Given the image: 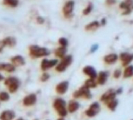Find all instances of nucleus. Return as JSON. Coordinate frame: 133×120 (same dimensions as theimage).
Wrapping results in <instances>:
<instances>
[{"label":"nucleus","instance_id":"14","mask_svg":"<svg viewBox=\"0 0 133 120\" xmlns=\"http://www.w3.org/2000/svg\"><path fill=\"white\" fill-rule=\"evenodd\" d=\"M16 115L11 110H5L0 113V120H14Z\"/></svg>","mask_w":133,"mask_h":120},{"label":"nucleus","instance_id":"7","mask_svg":"<svg viewBox=\"0 0 133 120\" xmlns=\"http://www.w3.org/2000/svg\"><path fill=\"white\" fill-rule=\"evenodd\" d=\"M59 63L58 59H51L49 60L47 58H43L41 60V69L42 71L46 72V70H50L52 67H55Z\"/></svg>","mask_w":133,"mask_h":120},{"label":"nucleus","instance_id":"13","mask_svg":"<svg viewBox=\"0 0 133 120\" xmlns=\"http://www.w3.org/2000/svg\"><path fill=\"white\" fill-rule=\"evenodd\" d=\"M80 103L75 100H69L68 104H67V110L69 113L73 114L75 112H76L80 108Z\"/></svg>","mask_w":133,"mask_h":120},{"label":"nucleus","instance_id":"34","mask_svg":"<svg viewBox=\"0 0 133 120\" xmlns=\"http://www.w3.org/2000/svg\"><path fill=\"white\" fill-rule=\"evenodd\" d=\"M5 44H4V42L2 40H0V53L3 50L4 48H5Z\"/></svg>","mask_w":133,"mask_h":120},{"label":"nucleus","instance_id":"5","mask_svg":"<svg viewBox=\"0 0 133 120\" xmlns=\"http://www.w3.org/2000/svg\"><path fill=\"white\" fill-rule=\"evenodd\" d=\"M72 96L74 97V99H79V98H84L86 100H90L92 98V94L90 91V89L88 88L87 87H85L84 85L82 86L78 90H75Z\"/></svg>","mask_w":133,"mask_h":120},{"label":"nucleus","instance_id":"4","mask_svg":"<svg viewBox=\"0 0 133 120\" xmlns=\"http://www.w3.org/2000/svg\"><path fill=\"white\" fill-rule=\"evenodd\" d=\"M73 62V58L72 55H66L58 63V64L55 67V70L58 73H63L67 70V68L71 65Z\"/></svg>","mask_w":133,"mask_h":120},{"label":"nucleus","instance_id":"25","mask_svg":"<svg viewBox=\"0 0 133 120\" xmlns=\"http://www.w3.org/2000/svg\"><path fill=\"white\" fill-rule=\"evenodd\" d=\"M133 4V0H125L124 2H123L120 5L119 7L123 9H130V7Z\"/></svg>","mask_w":133,"mask_h":120},{"label":"nucleus","instance_id":"3","mask_svg":"<svg viewBox=\"0 0 133 120\" xmlns=\"http://www.w3.org/2000/svg\"><path fill=\"white\" fill-rule=\"evenodd\" d=\"M4 85L8 88L9 93H15L20 88L21 81L16 77H9L4 80Z\"/></svg>","mask_w":133,"mask_h":120},{"label":"nucleus","instance_id":"37","mask_svg":"<svg viewBox=\"0 0 133 120\" xmlns=\"http://www.w3.org/2000/svg\"><path fill=\"white\" fill-rule=\"evenodd\" d=\"M115 92H116V95H117V94H121V93H123V88H122V87H120V88L117 89V90H116Z\"/></svg>","mask_w":133,"mask_h":120},{"label":"nucleus","instance_id":"29","mask_svg":"<svg viewBox=\"0 0 133 120\" xmlns=\"http://www.w3.org/2000/svg\"><path fill=\"white\" fill-rule=\"evenodd\" d=\"M50 75L48 73H46V72H43V73L41 74V77H40V80H41V82L44 83V82L48 81V80H50Z\"/></svg>","mask_w":133,"mask_h":120},{"label":"nucleus","instance_id":"19","mask_svg":"<svg viewBox=\"0 0 133 120\" xmlns=\"http://www.w3.org/2000/svg\"><path fill=\"white\" fill-rule=\"evenodd\" d=\"M74 2L73 1H69L63 7V13L65 16H69L72 13V11L74 9Z\"/></svg>","mask_w":133,"mask_h":120},{"label":"nucleus","instance_id":"41","mask_svg":"<svg viewBox=\"0 0 133 120\" xmlns=\"http://www.w3.org/2000/svg\"><path fill=\"white\" fill-rule=\"evenodd\" d=\"M15 120H24V119H22V118H18V119H17Z\"/></svg>","mask_w":133,"mask_h":120},{"label":"nucleus","instance_id":"2","mask_svg":"<svg viewBox=\"0 0 133 120\" xmlns=\"http://www.w3.org/2000/svg\"><path fill=\"white\" fill-rule=\"evenodd\" d=\"M29 54L32 58H41L46 57L50 54V51L47 48L40 47L38 45H31L29 47Z\"/></svg>","mask_w":133,"mask_h":120},{"label":"nucleus","instance_id":"18","mask_svg":"<svg viewBox=\"0 0 133 120\" xmlns=\"http://www.w3.org/2000/svg\"><path fill=\"white\" fill-rule=\"evenodd\" d=\"M16 70V67L11 63H0V71L3 70L7 73H13Z\"/></svg>","mask_w":133,"mask_h":120},{"label":"nucleus","instance_id":"24","mask_svg":"<svg viewBox=\"0 0 133 120\" xmlns=\"http://www.w3.org/2000/svg\"><path fill=\"white\" fill-rule=\"evenodd\" d=\"M84 85L85 87H87L88 88H89V89H92V88H95V87H97V80H95V79L89 78V79H88L84 82Z\"/></svg>","mask_w":133,"mask_h":120},{"label":"nucleus","instance_id":"10","mask_svg":"<svg viewBox=\"0 0 133 120\" xmlns=\"http://www.w3.org/2000/svg\"><path fill=\"white\" fill-rule=\"evenodd\" d=\"M116 96V93L115 90H113V89H110L103 94L101 96L100 100L101 102H103L105 104H107V103L110 102V101L115 100Z\"/></svg>","mask_w":133,"mask_h":120},{"label":"nucleus","instance_id":"26","mask_svg":"<svg viewBox=\"0 0 133 120\" xmlns=\"http://www.w3.org/2000/svg\"><path fill=\"white\" fill-rule=\"evenodd\" d=\"M118 104H119L118 100H116V99H115V100L110 101V102L107 103L106 105H107V108L109 110H110L111 111H115V110L116 109V107L118 106Z\"/></svg>","mask_w":133,"mask_h":120},{"label":"nucleus","instance_id":"35","mask_svg":"<svg viewBox=\"0 0 133 120\" xmlns=\"http://www.w3.org/2000/svg\"><path fill=\"white\" fill-rule=\"evenodd\" d=\"M106 2H107V5H111L115 4V2H116V0H106Z\"/></svg>","mask_w":133,"mask_h":120},{"label":"nucleus","instance_id":"16","mask_svg":"<svg viewBox=\"0 0 133 120\" xmlns=\"http://www.w3.org/2000/svg\"><path fill=\"white\" fill-rule=\"evenodd\" d=\"M109 76V73L107 71H101L98 74H97V84L99 85H104L107 80Z\"/></svg>","mask_w":133,"mask_h":120},{"label":"nucleus","instance_id":"11","mask_svg":"<svg viewBox=\"0 0 133 120\" xmlns=\"http://www.w3.org/2000/svg\"><path fill=\"white\" fill-rule=\"evenodd\" d=\"M119 59L122 61L123 67H127L133 60V54H129L128 52H123L119 55Z\"/></svg>","mask_w":133,"mask_h":120},{"label":"nucleus","instance_id":"12","mask_svg":"<svg viewBox=\"0 0 133 120\" xmlns=\"http://www.w3.org/2000/svg\"><path fill=\"white\" fill-rule=\"evenodd\" d=\"M82 72L84 74H85L86 76H88L89 78L91 79H97V70L94 69V67L92 66H85L83 69H82Z\"/></svg>","mask_w":133,"mask_h":120},{"label":"nucleus","instance_id":"30","mask_svg":"<svg viewBox=\"0 0 133 120\" xmlns=\"http://www.w3.org/2000/svg\"><path fill=\"white\" fill-rule=\"evenodd\" d=\"M93 9V4L92 3H89L88 5V6L84 9L83 11V14L84 15H88Z\"/></svg>","mask_w":133,"mask_h":120},{"label":"nucleus","instance_id":"15","mask_svg":"<svg viewBox=\"0 0 133 120\" xmlns=\"http://www.w3.org/2000/svg\"><path fill=\"white\" fill-rule=\"evenodd\" d=\"M11 63L15 67H22L24 65H25L26 62H25V59L24 57H22L21 55H15L13 56L11 58Z\"/></svg>","mask_w":133,"mask_h":120},{"label":"nucleus","instance_id":"42","mask_svg":"<svg viewBox=\"0 0 133 120\" xmlns=\"http://www.w3.org/2000/svg\"><path fill=\"white\" fill-rule=\"evenodd\" d=\"M34 120H38V119H34Z\"/></svg>","mask_w":133,"mask_h":120},{"label":"nucleus","instance_id":"40","mask_svg":"<svg viewBox=\"0 0 133 120\" xmlns=\"http://www.w3.org/2000/svg\"><path fill=\"white\" fill-rule=\"evenodd\" d=\"M56 120H65V119L64 118H60V117H59V119H56Z\"/></svg>","mask_w":133,"mask_h":120},{"label":"nucleus","instance_id":"8","mask_svg":"<svg viewBox=\"0 0 133 120\" xmlns=\"http://www.w3.org/2000/svg\"><path fill=\"white\" fill-rule=\"evenodd\" d=\"M37 101V96L35 93H30L25 96L22 100V104L25 107H31L35 105Z\"/></svg>","mask_w":133,"mask_h":120},{"label":"nucleus","instance_id":"28","mask_svg":"<svg viewBox=\"0 0 133 120\" xmlns=\"http://www.w3.org/2000/svg\"><path fill=\"white\" fill-rule=\"evenodd\" d=\"M3 3L11 7H16L18 5V0H3Z\"/></svg>","mask_w":133,"mask_h":120},{"label":"nucleus","instance_id":"27","mask_svg":"<svg viewBox=\"0 0 133 120\" xmlns=\"http://www.w3.org/2000/svg\"><path fill=\"white\" fill-rule=\"evenodd\" d=\"M9 100H10L9 93H8L6 91L0 92V102H7Z\"/></svg>","mask_w":133,"mask_h":120},{"label":"nucleus","instance_id":"23","mask_svg":"<svg viewBox=\"0 0 133 120\" xmlns=\"http://www.w3.org/2000/svg\"><path fill=\"white\" fill-rule=\"evenodd\" d=\"M133 76V65L127 66L123 71V77L129 78Z\"/></svg>","mask_w":133,"mask_h":120},{"label":"nucleus","instance_id":"1","mask_svg":"<svg viewBox=\"0 0 133 120\" xmlns=\"http://www.w3.org/2000/svg\"><path fill=\"white\" fill-rule=\"evenodd\" d=\"M52 107L56 110V112H57L60 118H65L69 114L67 110L66 101L61 97H57L52 102Z\"/></svg>","mask_w":133,"mask_h":120},{"label":"nucleus","instance_id":"20","mask_svg":"<svg viewBox=\"0 0 133 120\" xmlns=\"http://www.w3.org/2000/svg\"><path fill=\"white\" fill-rule=\"evenodd\" d=\"M66 53H67V48H64V47H59V48H56V50L54 51L55 56L59 59H62L65 56H66Z\"/></svg>","mask_w":133,"mask_h":120},{"label":"nucleus","instance_id":"9","mask_svg":"<svg viewBox=\"0 0 133 120\" xmlns=\"http://www.w3.org/2000/svg\"><path fill=\"white\" fill-rule=\"evenodd\" d=\"M69 82L68 80H63L56 86L55 87L56 93L59 95H64L69 90Z\"/></svg>","mask_w":133,"mask_h":120},{"label":"nucleus","instance_id":"22","mask_svg":"<svg viewBox=\"0 0 133 120\" xmlns=\"http://www.w3.org/2000/svg\"><path fill=\"white\" fill-rule=\"evenodd\" d=\"M2 41L4 42L5 46H8V47L12 48L16 44V40L13 37H7V38H4Z\"/></svg>","mask_w":133,"mask_h":120},{"label":"nucleus","instance_id":"21","mask_svg":"<svg viewBox=\"0 0 133 120\" xmlns=\"http://www.w3.org/2000/svg\"><path fill=\"white\" fill-rule=\"evenodd\" d=\"M99 27H100V23L97 21H94L85 26V30L88 31H93L97 30Z\"/></svg>","mask_w":133,"mask_h":120},{"label":"nucleus","instance_id":"33","mask_svg":"<svg viewBox=\"0 0 133 120\" xmlns=\"http://www.w3.org/2000/svg\"><path fill=\"white\" fill-rule=\"evenodd\" d=\"M98 48H99V45L98 44H94L91 46V50H90V53H94L95 51H97V50H98Z\"/></svg>","mask_w":133,"mask_h":120},{"label":"nucleus","instance_id":"31","mask_svg":"<svg viewBox=\"0 0 133 120\" xmlns=\"http://www.w3.org/2000/svg\"><path fill=\"white\" fill-rule=\"evenodd\" d=\"M59 44L61 45V47L66 48L68 46V44H69V41L65 38H60L59 39Z\"/></svg>","mask_w":133,"mask_h":120},{"label":"nucleus","instance_id":"39","mask_svg":"<svg viewBox=\"0 0 133 120\" xmlns=\"http://www.w3.org/2000/svg\"><path fill=\"white\" fill-rule=\"evenodd\" d=\"M4 80H5V78H4V77H3V75H2V73H0V82Z\"/></svg>","mask_w":133,"mask_h":120},{"label":"nucleus","instance_id":"17","mask_svg":"<svg viewBox=\"0 0 133 120\" xmlns=\"http://www.w3.org/2000/svg\"><path fill=\"white\" fill-rule=\"evenodd\" d=\"M119 57L116 54H109L107 55H106L104 58H103V61L108 64V65H111V64H115L117 60H118Z\"/></svg>","mask_w":133,"mask_h":120},{"label":"nucleus","instance_id":"38","mask_svg":"<svg viewBox=\"0 0 133 120\" xmlns=\"http://www.w3.org/2000/svg\"><path fill=\"white\" fill-rule=\"evenodd\" d=\"M101 25H106V19H103L101 20Z\"/></svg>","mask_w":133,"mask_h":120},{"label":"nucleus","instance_id":"32","mask_svg":"<svg viewBox=\"0 0 133 120\" xmlns=\"http://www.w3.org/2000/svg\"><path fill=\"white\" fill-rule=\"evenodd\" d=\"M121 75H122V71H121V70L116 69V70H114V72H113V77L115 79H119L121 77Z\"/></svg>","mask_w":133,"mask_h":120},{"label":"nucleus","instance_id":"36","mask_svg":"<svg viewBox=\"0 0 133 120\" xmlns=\"http://www.w3.org/2000/svg\"><path fill=\"white\" fill-rule=\"evenodd\" d=\"M37 22H38L39 24H43V23L44 22V19H43L42 17H38V18L37 19Z\"/></svg>","mask_w":133,"mask_h":120},{"label":"nucleus","instance_id":"6","mask_svg":"<svg viewBox=\"0 0 133 120\" xmlns=\"http://www.w3.org/2000/svg\"><path fill=\"white\" fill-rule=\"evenodd\" d=\"M101 111V106L100 103L98 102H94L90 105V106L85 110L84 113L85 115L89 117V118H92L94 117L96 115H97Z\"/></svg>","mask_w":133,"mask_h":120}]
</instances>
